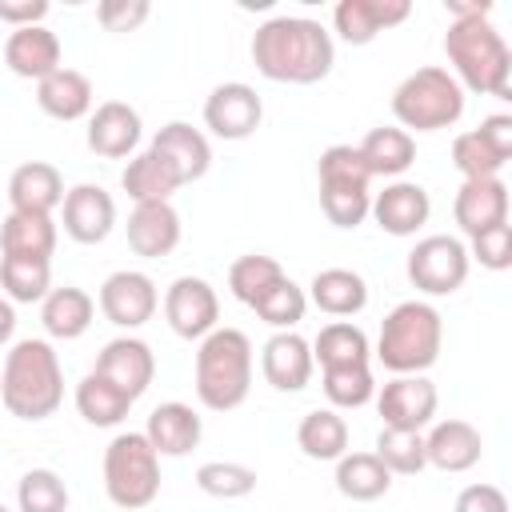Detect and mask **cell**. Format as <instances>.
Segmentation results:
<instances>
[{"label": "cell", "instance_id": "6da1fadb", "mask_svg": "<svg viewBox=\"0 0 512 512\" xmlns=\"http://www.w3.org/2000/svg\"><path fill=\"white\" fill-rule=\"evenodd\" d=\"M252 64L272 84H320L336 64V44L308 16H272L252 32Z\"/></svg>", "mask_w": 512, "mask_h": 512}, {"label": "cell", "instance_id": "7a4b0ae2", "mask_svg": "<svg viewBox=\"0 0 512 512\" xmlns=\"http://www.w3.org/2000/svg\"><path fill=\"white\" fill-rule=\"evenodd\" d=\"M0 400L16 420H48L64 400V368L48 340H16L4 356Z\"/></svg>", "mask_w": 512, "mask_h": 512}, {"label": "cell", "instance_id": "3957f363", "mask_svg": "<svg viewBox=\"0 0 512 512\" xmlns=\"http://www.w3.org/2000/svg\"><path fill=\"white\" fill-rule=\"evenodd\" d=\"M444 56H448L452 80L460 88L480 92V96H496V100H512V88H508L512 52L488 16L452 20L444 32Z\"/></svg>", "mask_w": 512, "mask_h": 512}, {"label": "cell", "instance_id": "277c9868", "mask_svg": "<svg viewBox=\"0 0 512 512\" xmlns=\"http://www.w3.org/2000/svg\"><path fill=\"white\" fill-rule=\"evenodd\" d=\"M444 348V316L428 300L396 304L376 336V360L392 376H424Z\"/></svg>", "mask_w": 512, "mask_h": 512}, {"label": "cell", "instance_id": "5b68a950", "mask_svg": "<svg viewBox=\"0 0 512 512\" xmlns=\"http://www.w3.org/2000/svg\"><path fill=\"white\" fill-rule=\"evenodd\" d=\"M252 392V340L240 328H212L196 348V400L232 412Z\"/></svg>", "mask_w": 512, "mask_h": 512}, {"label": "cell", "instance_id": "8992f818", "mask_svg": "<svg viewBox=\"0 0 512 512\" xmlns=\"http://www.w3.org/2000/svg\"><path fill=\"white\" fill-rule=\"evenodd\" d=\"M392 116L396 128L412 132H440L452 128L464 116V88L452 80L448 68L440 64H424L416 72H408L396 92H392Z\"/></svg>", "mask_w": 512, "mask_h": 512}, {"label": "cell", "instance_id": "52a82bcc", "mask_svg": "<svg viewBox=\"0 0 512 512\" xmlns=\"http://www.w3.org/2000/svg\"><path fill=\"white\" fill-rule=\"evenodd\" d=\"M104 492L124 512H140L160 496V456L144 432H116L108 440Z\"/></svg>", "mask_w": 512, "mask_h": 512}, {"label": "cell", "instance_id": "ba28073f", "mask_svg": "<svg viewBox=\"0 0 512 512\" xmlns=\"http://www.w3.org/2000/svg\"><path fill=\"white\" fill-rule=\"evenodd\" d=\"M320 212L336 228H360L372 208V176L352 144H332L316 160Z\"/></svg>", "mask_w": 512, "mask_h": 512}, {"label": "cell", "instance_id": "9c48e42d", "mask_svg": "<svg viewBox=\"0 0 512 512\" xmlns=\"http://www.w3.org/2000/svg\"><path fill=\"white\" fill-rule=\"evenodd\" d=\"M468 268H472L468 244L460 236H448V232L416 240V248L408 252V264H404L412 288L424 296H452L456 288H464Z\"/></svg>", "mask_w": 512, "mask_h": 512}, {"label": "cell", "instance_id": "30bf717a", "mask_svg": "<svg viewBox=\"0 0 512 512\" xmlns=\"http://www.w3.org/2000/svg\"><path fill=\"white\" fill-rule=\"evenodd\" d=\"M164 320L180 340H204L220 328V296L204 276H176L164 292Z\"/></svg>", "mask_w": 512, "mask_h": 512}, {"label": "cell", "instance_id": "8fae6325", "mask_svg": "<svg viewBox=\"0 0 512 512\" xmlns=\"http://www.w3.org/2000/svg\"><path fill=\"white\" fill-rule=\"evenodd\" d=\"M96 304H100V312H104L108 324L132 332V328H144V324L156 316V308H160V292H156V284H152L148 272L120 268V272H112V276L100 284Z\"/></svg>", "mask_w": 512, "mask_h": 512}, {"label": "cell", "instance_id": "7c38bea8", "mask_svg": "<svg viewBox=\"0 0 512 512\" xmlns=\"http://www.w3.org/2000/svg\"><path fill=\"white\" fill-rule=\"evenodd\" d=\"M260 120H264V100L244 80L216 84L204 100V128L216 140H248L260 128Z\"/></svg>", "mask_w": 512, "mask_h": 512}, {"label": "cell", "instance_id": "4fadbf2b", "mask_svg": "<svg viewBox=\"0 0 512 512\" xmlns=\"http://www.w3.org/2000/svg\"><path fill=\"white\" fill-rule=\"evenodd\" d=\"M372 400L384 428H404V432H424L440 408V392L428 376H392Z\"/></svg>", "mask_w": 512, "mask_h": 512}, {"label": "cell", "instance_id": "5bb4252c", "mask_svg": "<svg viewBox=\"0 0 512 512\" xmlns=\"http://www.w3.org/2000/svg\"><path fill=\"white\" fill-rule=\"evenodd\" d=\"M92 372L112 380L128 400H140L148 392V384L156 380V352L140 336H116V340H108L100 348Z\"/></svg>", "mask_w": 512, "mask_h": 512}, {"label": "cell", "instance_id": "9a60e30c", "mask_svg": "<svg viewBox=\"0 0 512 512\" xmlns=\"http://www.w3.org/2000/svg\"><path fill=\"white\" fill-rule=\"evenodd\" d=\"M408 16H412V4L408 0H340L332 8V28H336V36L344 44L364 48L380 32L404 24Z\"/></svg>", "mask_w": 512, "mask_h": 512}, {"label": "cell", "instance_id": "2e32d148", "mask_svg": "<svg viewBox=\"0 0 512 512\" xmlns=\"http://www.w3.org/2000/svg\"><path fill=\"white\" fill-rule=\"evenodd\" d=\"M64 232L76 244H104L116 228V200L100 184H72L64 192Z\"/></svg>", "mask_w": 512, "mask_h": 512}, {"label": "cell", "instance_id": "e0dca14e", "mask_svg": "<svg viewBox=\"0 0 512 512\" xmlns=\"http://www.w3.org/2000/svg\"><path fill=\"white\" fill-rule=\"evenodd\" d=\"M368 216L388 236H416L428 224V216H432V200H428L424 184H416V180H392V184H384V192L372 196Z\"/></svg>", "mask_w": 512, "mask_h": 512}, {"label": "cell", "instance_id": "ac0fdd59", "mask_svg": "<svg viewBox=\"0 0 512 512\" xmlns=\"http://www.w3.org/2000/svg\"><path fill=\"white\" fill-rule=\"evenodd\" d=\"M140 132H144V124H140V112H136L132 104H124V100H104V104L92 108L84 140H88V148H92L96 156H104V160H124V156L136 152Z\"/></svg>", "mask_w": 512, "mask_h": 512}, {"label": "cell", "instance_id": "d6986e66", "mask_svg": "<svg viewBox=\"0 0 512 512\" xmlns=\"http://www.w3.org/2000/svg\"><path fill=\"white\" fill-rule=\"evenodd\" d=\"M312 344L300 332H276L260 348V372L276 392H300L312 380Z\"/></svg>", "mask_w": 512, "mask_h": 512}, {"label": "cell", "instance_id": "ffe728a7", "mask_svg": "<svg viewBox=\"0 0 512 512\" xmlns=\"http://www.w3.org/2000/svg\"><path fill=\"white\" fill-rule=\"evenodd\" d=\"M452 216L460 224V232L472 240L476 232H488L496 224H508V184L500 176L488 180H464L456 200H452Z\"/></svg>", "mask_w": 512, "mask_h": 512}, {"label": "cell", "instance_id": "44dd1931", "mask_svg": "<svg viewBox=\"0 0 512 512\" xmlns=\"http://www.w3.org/2000/svg\"><path fill=\"white\" fill-rule=\"evenodd\" d=\"M148 148H152L156 156H164V160L176 168L180 184H192V180L208 176V168H212V144H208V136H204L200 128H192L188 120H168V124L152 136Z\"/></svg>", "mask_w": 512, "mask_h": 512}, {"label": "cell", "instance_id": "7402d4cb", "mask_svg": "<svg viewBox=\"0 0 512 512\" xmlns=\"http://www.w3.org/2000/svg\"><path fill=\"white\" fill-rule=\"evenodd\" d=\"M124 228H128V248L136 256H144V260H160V256L176 252V244L184 236V224H180V212L172 208V200L136 204Z\"/></svg>", "mask_w": 512, "mask_h": 512}, {"label": "cell", "instance_id": "603a6c76", "mask_svg": "<svg viewBox=\"0 0 512 512\" xmlns=\"http://www.w3.org/2000/svg\"><path fill=\"white\" fill-rule=\"evenodd\" d=\"M64 176L56 164L48 160H28L8 176V204L12 212H36V216H52L64 204Z\"/></svg>", "mask_w": 512, "mask_h": 512}, {"label": "cell", "instance_id": "cb8c5ba5", "mask_svg": "<svg viewBox=\"0 0 512 512\" xmlns=\"http://www.w3.org/2000/svg\"><path fill=\"white\" fill-rule=\"evenodd\" d=\"M424 456L440 472H468L484 456V436L468 420H436L424 436Z\"/></svg>", "mask_w": 512, "mask_h": 512}, {"label": "cell", "instance_id": "d4e9b609", "mask_svg": "<svg viewBox=\"0 0 512 512\" xmlns=\"http://www.w3.org/2000/svg\"><path fill=\"white\" fill-rule=\"evenodd\" d=\"M4 64L12 68V76L20 80H44L60 68V36L44 24L32 28H12V36L4 40Z\"/></svg>", "mask_w": 512, "mask_h": 512}, {"label": "cell", "instance_id": "484cf974", "mask_svg": "<svg viewBox=\"0 0 512 512\" xmlns=\"http://www.w3.org/2000/svg\"><path fill=\"white\" fill-rule=\"evenodd\" d=\"M144 436L156 448V456H188L204 436V420L192 404L168 400V404L152 408V416L144 424Z\"/></svg>", "mask_w": 512, "mask_h": 512}, {"label": "cell", "instance_id": "4316f807", "mask_svg": "<svg viewBox=\"0 0 512 512\" xmlns=\"http://www.w3.org/2000/svg\"><path fill=\"white\" fill-rule=\"evenodd\" d=\"M92 100H96L92 80H88L80 68H68V64H60L52 76H44V80L36 84V104H40V112L52 116V120H64V124L92 116Z\"/></svg>", "mask_w": 512, "mask_h": 512}, {"label": "cell", "instance_id": "83f0119b", "mask_svg": "<svg viewBox=\"0 0 512 512\" xmlns=\"http://www.w3.org/2000/svg\"><path fill=\"white\" fill-rule=\"evenodd\" d=\"M308 304H316L324 316H360L368 308V284L352 268H320L308 284Z\"/></svg>", "mask_w": 512, "mask_h": 512}, {"label": "cell", "instance_id": "f1b7e54d", "mask_svg": "<svg viewBox=\"0 0 512 512\" xmlns=\"http://www.w3.org/2000/svg\"><path fill=\"white\" fill-rule=\"evenodd\" d=\"M356 152H360V160H364V168H368L372 180H376V176L400 180V176L416 164V136H408V132L396 128V124H380V128H372V132L356 144Z\"/></svg>", "mask_w": 512, "mask_h": 512}, {"label": "cell", "instance_id": "f546056e", "mask_svg": "<svg viewBox=\"0 0 512 512\" xmlns=\"http://www.w3.org/2000/svg\"><path fill=\"white\" fill-rule=\"evenodd\" d=\"M92 316H96V300L76 284L52 288L40 300V324L52 340H80L92 328Z\"/></svg>", "mask_w": 512, "mask_h": 512}, {"label": "cell", "instance_id": "4dcf8cb0", "mask_svg": "<svg viewBox=\"0 0 512 512\" xmlns=\"http://www.w3.org/2000/svg\"><path fill=\"white\" fill-rule=\"evenodd\" d=\"M56 220L36 212H8L0 224V256H28V260H52L56 252Z\"/></svg>", "mask_w": 512, "mask_h": 512}, {"label": "cell", "instance_id": "1f68e13d", "mask_svg": "<svg viewBox=\"0 0 512 512\" xmlns=\"http://www.w3.org/2000/svg\"><path fill=\"white\" fill-rule=\"evenodd\" d=\"M120 188H124L136 204H164V200H172V192L184 188V184H180L176 168H172L164 156H156L152 148H144V152H136V156L128 160V168L120 172Z\"/></svg>", "mask_w": 512, "mask_h": 512}, {"label": "cell", "instance_id": "d6a6232c", "mask_svg": "<svg viewBox=\"0 0 512 512\" xmlns=\"http://www.w3.org/2000/svg\"><path fill=\"white\" fill-rule=\"evenodd\" d=\"M336 492L344 500H356V504H368V500H380L388 488H392V472L380 464L376 452H344L336 460Z\"/></svg>", "mask_w": 512, "mask_h": 512}, {"label": "cell", "instance_id": "836d02e7", "mask_svg": "<svg viewBox=\"0 0 512 512\" xmlns=\"http://www.w3.org/2000/svg\"><path fill=\"white\" fill-rule=\"evenodd\" d=\"M296 448L308 460H340L348 452V420L336 408H312L296 424Z\"/></svg>", "mask_w": 512, "mask_h": 512}, {"label": "cell", "instance_id": "e575fe53", "mask_svg": "<svg viewBox=\"0 0 512 512\" xmlns=\"http://www.w3.org/2000/svg\"><path fill=\"white\" fill-rule=\"evenodd\" d=\"M312 360L320 368H352V364H368L372 360V344L364 336V328H356L352 320H332L316 332L312 340Z\"/></svg>", "mask_w": 512, "mask_h": 512}, {"label": "cell", "instance_id": "d590c367", "mask_svg": "<svg viewBox=\"0 0 512 512\" xmlns=\"http://www.w3.org/2000/svg\"><path fill=\"white\" fill-rule=\"evenodd\" d=\"M136 400H128L112 380H104L100 372H88L80 384H76V412L92 424V428H116L128 412H132Z\"/></svg>", "mask_w": 512, "mask_h": 512}, {"label": "cell", "instance_id": "8d00e7d4", "mask_svg": "<svg viewBox=\"0 0 512 512\" xmlns=\"http://www.w3.org/2000/svg\"><path fill=\"white\" fill-rule=\"evenodd\" d=\"M0 288L12 304H40L52 292V260L0 256Z\"/></svg>", "mask_w": 512, "mask_h": 512}, {"label": "cell", "instance_id": "74e56055", "mask_svg": "<svg viewBox=\"0 0 512 512\" xmlns=\"http://www.w3.org/2000/svg\"><path fill=\"white\" fill-rule=\"evenodd\" d=\"M280 276H284L280 260H272V256H264V252H248V256L232 260V268H228V292H232L240 304L252 308Z\"/></svg>", "mask_w": 512, "mask_h": 512}, {"label": "cell", "instance_id": "f35d334b", "mask_svg": "<svg viewBox=\"0 0 512 512\" xmlns=\"http://www.w3.org/2000/svg\"><path fill=\"white\" fill-rule=\"evenodd\" d=\"M252 312H256L264 324H272L276 332H292V328L304 320V312H308V292H304L296 280L280 276V280L252 304Z\"/></svg>", "mask_w": 512, "mask_h": 512}, {"label": "cell", "instance_id": "ab89813d", "mask_svg": "<svg viewBox=\"0 0 512 512\" xmlns=\"http://www.w3.org/2000/svg\"><path fill=\"white\" fill-rule=\"evenodd\" d=\"M256 468L240 464V460H208L196 468V488L204 496H216V500H244L256 492Z\"/></svg>", "mask_w": 512, "mask_h": 512}, {"label": "cell", "instance_id": "60d3db41", "mask_svg": "<svg viewBox=\"0 0 512 512\" xmlns=\"http://www.w3.org/2000/svg\"><path fill=\"white\" fill-rule=\"evenodd\" d=\"M380 464L392 472V476H416L428 468V456H424V432H404V428H380L376 436V448Z\"/></svg>", "mask_w": 512, "mask_h": 512}, {"label": "cell", "instance_id": "b9f144b4", "mask_svg": "<svg viewBox=\"0 0 512 512\" xmlns=\"http://www.w3.org/2000/svg\"><path fill=\"white\" fill-rule=\"evenodd\" d=\"M16 512H68V484L52 468H28L16 484Z\"/></svg>", "mask_w": 512, "mask_h": 512}, {"label": "cell", "instance_id": "7bdbcfd3", "mask_svg": "<svg viewBox=\"0 0 512 512\" xmlns=\"http://www.w3.org/2000/svg\"><path fill=\"white\" fill-rule=\"evenodd\" d=\"M324 396L328 404L340 412V408H364L372 396H376V380H372V368L368 364H352V368H324Z\"/></svg>", "mask_w": 512, "mask_h": 512}, {"label": "cell", "instance_id": "ee69618b", "mask_svg": "<svg viewBox=\"0 0 512 512\" xmlns=\"http://www.w3.org/2000/svg\"><path fill=\"white\" fill-rule=\"evenodd\" d=\"M452 164L464 180H488V176H500V168L508 160L500 152H492V144L472 128V132H460L452 140Z\"/></svg>", "mask_w": 512, "mask_h": 512}, {"label": "cell", "instance_id": "f6af8a7d", "mask_svg": "<svg viewBox=\"0 0 512 512\" xmlns=\"http://www.w3.org/2000/svg\"><path fill=\"white\" fill-rule=\"evenodd\" d=\"M468 260H480V268H488V272L512 268V224H496L488 232H476L468 244Z\"/></svg>", "mask_w": 512, "mask_h": 512}, {"label": "cell", "instance_id": "bcb514c9", "mask_svg": "<svg viewBox=\"0 0 512 512\" xmlns=\"http://www.w3.org/2000/svg\"><path fill=\"white\" fill-rule=\"evenodd\" d=\"M148 16H152L148 0H100L96 8V20L104 24V32H136Z\"/></svg>", "mask_w": 512, "mask_h": 512}, {"label": "cell", "instance_id": "7dc6e473", "mask_svg": "<svg viewBox=\"0 0 512 512\" xmlns=\"http://www.w3.org/2000/svg\"><path fill=\"white\" fill-rule=\"evenodd\" d=\"M452 512H508V496L496 484H468L460 488Z\"/></svg>", "mask_w": 512, "mask_h": 512}, {"label": "cell", "instance_id": "c3c4849f", "mask_svg": "<svg viewBox=\"0 0 512 512\" xmlns=\"http://www.w3.org/2000/svg\"><path fill=\"white\" fill-rule=\"evenodd\" d=\"M48 16V0H0V20L8 28H32L44 24Z\"/></svg>", "mask_w": 512, "mask_h": 512}, {"label": "cell", "instance_id": "681fc988", "mask_svg": "<svg viewBox=\"0 0 512 512\" xmlns=\"http://www.w3.org/2000/svg\"><path fill=\"white\" fill-rule=\"evenodd\" d=\"M476 132H480V136L492 144V152H500L504 160L512 156V116H504V112H496V116H484Z\"/></svg>", "mask_w": 512, "mask_h": 512}, {"label": "cell", "instance_id": "f907efd6", "mask_svg": "<svg viewBox=\"0 0 512 512\" xmlns=\"http://www.w3.org/2000/svg\"><path fill=\"white\" fill-rule=\"evenodd\" d=\"M444 8H448L452 20H468V16H488V12H492L488 0H448Z\"/></svg>", "mask_w": 512, "mask_h": 512}, {"label": "cell", "instance_id": "816d5d0a", "mask_svg": "<svg viewBox=\"0 0 512 512\" xmlns=\"http://www.w3.org/2000/svg\"><path fill=\"white\" fill-rule=\"evenodd\" d=\"M16 332V304L8 296H0V344H8Z\"/></svg>", "mask_w": 512, "mask_h": 512}, {"label": "cell", "instance_id": "f5cc1de1", "mask_svg": "<svg viewBox=\"0 0 512 512\" xmlns=\"http://www.w3.org/2000/svg\"><path fill=\"white\" fill-rule=\"evenodd\" d=\"M0 512H12V508H4V504H0Z\"/></svg>", "mask_w": 512, "mask_h": 512}]
</instances>
